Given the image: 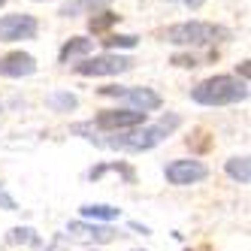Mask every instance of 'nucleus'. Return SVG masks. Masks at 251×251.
<instances>
[{"label": "nucleus", "mask_w": 251, "mask_h": 251, "mask_svg": "<svg viewBox=\"0 0 251 251\" xmlns=\"http://www.w3.org/2000/svg\"><path fill=\"white\" fill-rule=\"evenodd\" d=\"M227 176L233 178V182H239V185H248L251 182V160L242 154V157H230L227 160Z\"/></svg>", "instance_id": "4468645a"}, {"label": "nucleus", "mask_w": 251, "mask_h": 251, "mask_svg": "<svg viewBox=\"0 0 251 251\" xmlns=\"http://www.w3.org/2000/svg\"><path fill=\"white\" fill-rule=\"evenodd\" d=\"M173 64H176V67H197V58H194V55H176Z\"/></svg>", "instance_id": "aec40b11"}, {"label": "nucleus", "mask_w": 251, "mask_h": 251, "mask_svg": "<svg viewBox=\"0 0 251 251\" xmlns=\"http://www.w3.org/2000/svg\"><path fill=\"white\" fill-rule=\"evenodd\" d=\"M37 37V19L33 15H3L0 19V43H15V40H30Z\"/></svg>", "instance_id": "6e6552de"}, {"label": "nucleus", "mask_w": 251, "mask_h": 251, "mask_svg": "<svg viewBox=\"0 0 251 251\" xmlns=\"http://www.w3.org/2000/svg\"><path fill=\"white\" fill-rule=\"evenodd\" d=\"M106 3H109V0H67V3L61 6V15H64V19H76V15H82V12L94 15Z\"/></svg>", "instance_id": "f8f14e48"}, {"label": "nucleus", "mask_w": 251, "mask_h": 251, "mask_svg": "<svg viewBox=\"0 0 251 251\" xmlns=\"http://www.w3.org/2000/svg\"><path fill=\"white\" fill-rule=\"evenodd\" d=\"M0 209H6V212H15V209H19V203H15L12 197L6 194V188H3V185H0Z\"/></svg>", "instance_id": "6ab92c4d"}, {"label": "nucleus", "mask_w": 251, "mask_h": 251, "mask_svg": "<svg viewBox=\"0 0 251 251\" xmlns=\"http://www.w3.org/2000/svg\"><path fill=\"white\" fill-rule=\"evenodd\" d=\"M37 73V58L27 51H9L0 58V76L6 79H22V76H33Z\"/></svg>", "instance_id": "1a4fd4ad"}, {"label": "nucleus", "mask_w": 251, "mask_h": 251, "mask_svg": "<svg viewBox=\"0 0 251 251\" xmlns=\"http://www.w3.org/2000/svg\"><path fill=\"white\" fill-rule=\"evenodd\" d=\"M67 236L70 242H88V245H94V242H112L115 239V230L112 227H97V224H85V221H73L67 227Z\"/></svg>", "instance_id": "9d476101"}, {"label": "nucleus", "mask_w": 251, "mask_h": 251, "mask_svg": "<svg viewBox=\"0 0 251 251\" xmlns=\"http://www.w3.org/2000/svg\"><path fill=\"white\" fill-rule=\"evenodd\" d=\"M100 94L103 97H124L127 100V109H133V112H154V109H160V94L157 91H151V88H121V85H106V88H100Z\"/></svg>", "instance_id": "20e7f679"}, {"label": "nucleus", "mask_w": 251, "mask_h": 251, "mask_svg": "<svg viewBox=\"0 0 251 251\" xmlns=\"http://www.w3.org/2000/svg\"><path fill=\"white\" fill-rule=\"evenodd\" d=\"M46 103H49L55 112H70V109H76V106H79V97L70 94V91H55V94H49Z\"/></svg>", "instance_id": "2eb2a0df"}, {"label": "nucleus", "mask_w": 251, "mask_h": 251, "mask_svg": "<svg viewBox=\"0 0 251 251\" xmlns=\"http://www.w3.org/2000/svg\"><path fill=\"white\" fill-rule=\"evenodd\" d=\"M146 124V115L142 112H133V109H103L97 118H94V127L97 130H133V127H142Z\"/></svg>", "instance_id": "0eeeda50"}, {"label": "nucleus", "mask_w": 251, "mask_h": 251, "mask_svg": "<svg viewBox=\"0 0 251 251\" xmlns=\"http://www.w3.org/2000/svg\"><path fill=\"white\" fill-rule=\"evenodd\" d=\"M164 173H167V182H170V185L185 188V185H197V182H203V178L209 176V167H206V164H200V160L182 157V160H170Z\"/></svg>", "instance_id": "423d86ee"}, {"label": "nucleus", "mask_w": 251, "mask_h": 251, "mask_svg": "<svg viewBox=\"0 0 251 251\" xmlns=\"http://www.w3.org/2000/svg\"><path fill=\"white\" fill-rule=\"evenodd\" d=\"M79 212H82V218H91V221H115L121 215V209L109 203H85Z\"/></svg>", "instance_id": "ddd939ff"}, {"label": "nucleus", "mask_w": 251, "mask_h": 251, "mask_svg": "<svg viewBox=\"0 0 251 251\" xmlns=\"http://www.w3.org/2000/svg\"><path fill=\"white\" fill-rule=\"evenodd\" d=\"M76 67V73L79 76H118V73H127V70L133 67L130 58H124V55H94V58H82Z\"/></svg>", "instance_id": "39448f33"}, {"label": "nucleus", "mask_w": 251, "mask_h": 251, "mask_svg": "<svg viewBox=\"0 0 251 251\" xmlns=\"http://www.w3.org/2000/svg\"><path fill=\"white\" fill-rule=\"evenodd\" d=\"M139 40L133 37V33H109V37L103 40V46L106 49H133Z\"/></svg>", "instance_id": "f3484780"}, {"label": "nucleus", "mask_w": 251, "mask_h": 251, "mask_svg": "<svg viewBox=\"0 0 251 251\" xmlns=\"http://www.w3.org/2000/svg\"><path fill=\"white\" fill-rule=\"evenodd\" d=\"M3 3H6V0H0V6H3Z\"/></svg>", "instance_id": "5701e85b"}, {"label": "nucleus", "mask_w": 251, "mask_h": 251, "mask_svg": "<svg viewBox=\"0 0 251 251\" xmlns=\"http://www.w3.org/2000/svg\"><path fill=\"white\" fill-rule=\"evenodd\" d=\"M182 3H185V6H191V9H200L206 0H182Z\"/></svg>", "instance_id": "412c9836"}, {"label": "nucleus", "mask_w": 251, "mask_h": 251, "mask_svg": "<svg viewBox=\"0 0 251 251\" xmlns=\"http://www.w3.org/2000/svg\"><path fill=\"white\" fill-rule=\"evenodd\" d=\"M248 97V82L236 76H209L191 91V100L200 106H233Z\"/></svg>", "instance_id": "f03ea898"}, {"label": "nucleus", "mask_w": 251, "mask_h": 251, "mask_svg": "<svg viewBox=\"0 0 251 251\" xmlns=\"http://www.w3.org/2000/svg\"><path fill=\"white\" fill-rule=\"evenodd\" d=\"M178 124H182L178 115H164L157 124H142V127H133L127 133H118L112 139H103V146L121 149V151H149V149L157 146V142H164L178 127Z\"/></svg>", "instance_id": "f257e3e1"}, {"label": "nucleus", "mask_w": 251, "mask_h": 251, "mask_svg": "<svg viewBox=\"0 0 251 251\" xmlns=\"http://www.w3.org/2000/svg\"><path fill=\"white\" fill-rule=\"evenodd\" d=\"M9 242H25V245H40V236L30 227H15L9 230Z\"/></svg>", "instance_id": "a211bd4d"}, {"label": "nucleus", "mask_w": 251, "mask_h": 251, "mask_svg": "<svg viewBox=\"0 0 251 251\" xmlns=\"http://www.w3.org/2000/svg\"><path fill=\"white\" fill-rule=\"evenodd\" d=\"M218 37H230V33L218 25H209V22H182V25H173L167 27L164 40L173 43V46H209Z\"/></svg>", "instance_id": "7ed1b4c3"}, {"label": "nucleus", "mask_w": 251, "mask_h": 251, "mask_svg": "<svg viewBox=\"0 0 251 251\" xmlns=\"http://www.w3.org/2000/svg\"><path fill=\"white\" fill-rule=\"evenodd\" d=\"M239 73H242V82L248 79V73H251V67H248V61H242V67H239Z\"/></svg>", "instance_id": "4be33fe9"}, {"label": "nucleus", "mask_w": 251, "mask_h": 251, "mask_svg": "<svg viewBox=\"0 0 251 251\" xmlns=\"http://www.w3.org/2000/svg\"><path fill=\"white\" fill-rule=\"evenodd\" d=\"M94 49V40H88V37H73V40H67L58 51V58L61 64H70V61H76V58H88V51Z\"/></svg>", "instance_id": "9b49d317"}, {"label": "nucleus", "mask_w": 251, "mask_h": 251, "mask_svg": "<svg viewBox=\"0 0 251 251\" xmlns=\"http://www.w3.org/2000/svg\"><path fill=\"white\" fill-rule=\"evenodd\" d=\"M118 19L121 15H115V12H94L91 22H88V27H91V33H103V30H109Z\"/></svg>", "instance_id": "dca6fc26"}]
</instances>
